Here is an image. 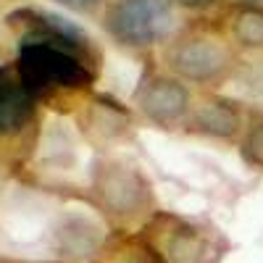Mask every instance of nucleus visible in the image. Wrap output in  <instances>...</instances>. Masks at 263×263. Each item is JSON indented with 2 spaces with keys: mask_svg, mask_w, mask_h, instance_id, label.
Here are the masks:
<instances>
[{
  "mask_svg": "<svg viewBox=\"0 0 263 263\" xmlns=\"http://www.w3.org/2000/svg\"><path fill=\"white\" fill-rule=\"evenodd\" d=\"M32 16V13H29ZM34 24L21 40L18 50V79L34 95L50 92H79L95 79L90 69L87 40L71 24L58 16H32Z\"/></svg>",
  "mask_w": 263,
  "mask_h": 263,
  "instance_id": "obj_1",
  "label": "nucleus"
},
{
  "mask_svg": "<svg viewBox=\"0 0 263 263\" xmlns=\"http://www.w3.org/2000/svg\"><path fill=\"white\" fill-rule=\"evenodd\" d=\"M166 69L184 84L216 87L237 69V50L216 27H182L163 45Z\"/></svg>",
  "mask_w": 263,
  "mask_h": 263,
  "instance_id": "obj_2",
  "label": "nucleus"
},
{
  "mask_svg": "<svg viewBox=\"0 0 263 263\" xmlns=\"http://www.w3.org/2000/svg\"><path fill=\"white\" fill-rule=\"evenodd\" d=\"M177 6L171 0H108L103 27L119 45L129 50H147L177 34Z\"/></svg>",
  "mask_w": 263,
  "mask_h": 263,
  "instance_id": "obj_3",
  "label": "nucleus"
},
{
  "mask_svg": "<svg viewBox=\"0 0 263 263\" xmlns=\"http://www.w3.org/2000/svg\"><path fill=\"white\" fill-rule=\"evenodd\" d=\"M192 90L174 74H153L135 92V108L156 126H187L192 111Z\"/></svg>",
  "mask_w": 263,
  "mask_h": 263,
  "instance_id": "obj_4",
  "label": "nucleus"
},
{
  "mask_svg": "<svg viewBox=\"0 0 263 263\" xmlns=\"http://www.w3.org/2000/svg\"><path fill=\"white\" fill-rule=\"evenodd\" d=\"M98 192L103 195V203L108 211H114L116 216H126V218L147 213L153 203L147 179L129 161L105 163L98 174Z\"/></svg>",
  "mask_w": 263,
  "mask_h": 263,
  "instance_id": "obj_5",
  "label": "nucleus"
},
{
  "mask_svg": "<svg viewBox=\"0 0 263 263\" xmlns=\"http://www.w3.org/2000/svg\"><path fill=\"white\" fill-rule=\"evenodd\" d=\"M187 126L197 135H208L216 140H234L237 135H242L245 116L239 111V103L213 92H200L192 100Z\"/></svg>",
  "mask_w": 263,
  "mask_h": 263,
  "instance_id": "obj_6",
  "label": "nucleus"
},
{
  "mask_svg": "<svg viewBox=\"0 0 263 263\" xmlns=\"http://www.w3.org/2000/svg\"><path fill=\"white\" fill-rule=\"evenodd\" d=\"M221 32L227 34L234 50L263 55V6L237 0L224 13Z\"/></svg>",
  "mask_w": 263,
  "mask_h": 263,
  "instance_id": "obj_7",
  "label": "nucleus"
},
{
  "mask_svg": "<svg viewBox=\"0 0 263 263\" xmlns=\"http://www.w3.org/2000/svg\"><path fill=\"white\" fill-rule=\"evenodd\" d=\"M34 119V95L21 79L0 74V137L21 135Z\"/></svg>",
  "mask_w": 263,
  "mask_h": 263,
  "instance_id": "obj_8",
  "label": "nucleus"
},
{
  "mask_svg": "<svg viewBox=\"0 0 263 263\" xmlns=\"http://www.w3.org/2000/svg\"><path fill=\"white\" fill-rule=\"evenodd\" d=\"M242 158L255 166L263 168V108H253L245 116V129H242Z\"/></svg>",
  "mask_w": 263,
  "mask_h": 263,
  "instance_id": "obj_9",
  "label": "nucleus"
},
{
  "mask_svg": "<svg viewBox=\"0 0 263 263\" xmlns=\"http://www.w3.org/2000/svg\"><path fill=\"white\" fill-rule=\"evenodd\" d=\"M61 6L71 8L77 13H84V16H95L100 11H105V3L108 0H58Z\"/></svg>",
  "mask_w": 263,
  "mask_h": 263,
  "instance_id": "obj_10",
  "label": "nucleus"
},
{
  "mask_svg": "<svg viewBox=\"0 0 263 263\" xmlns=\"http://www.w3.org/2000/svg\"><path fill=\"white\" fill-rule=\"evenodd\" d=\"M177 8H187V11H208L213 8L218 0H171Z\"/></svg>",
  "mask_w": 263,
  "mask_h": 263,
  "instance_id": "obj_11",
  "label": "nucleus"
},
{
  "mask_svg": "<svg viewBox=\"0 0 263 263\" xmlns=\"http://www.w3.org/2000/svg\"><path fill=\"white\" fill-rule=\"evenodd\" d=\"M239 3H255V6H260L263 0H239Z\"/></svg>",
  "mask_w": 263,
  "mask_h": 263,
  "instance_id": "obj_12",
  "label": "nucleus"
}]
</instances>
